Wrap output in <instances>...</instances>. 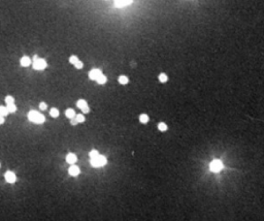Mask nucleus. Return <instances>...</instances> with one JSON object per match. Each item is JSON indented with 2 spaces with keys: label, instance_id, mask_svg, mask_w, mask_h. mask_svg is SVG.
I'll list each match as a JSON object with an SVG mask.
<instances>
[{
  "label": "nucleus",
  "instance_id": "1",
  "mask_svg": "<svg viewBox=\"0 0 264 221\" xmlns=\"http://www.w3.org/2000/svg\"><path fill=\"white\" fill-rule=\"evenodd\" d=\"M28 119L31 122H34L36 124H41L44 122V116H42L40 113H38L36 111H31L28 113Z\"/></svg>",
  "mask_w": 264,
  "mask_h": 221
},
{
  "label": "nucleus",
  "instance_id": "2",
  "mask_svg": "<svg viewBox=\"0 0 264 221\" xmlns=\"http://www.w3.org/2000/svg\"><path fill=\"white\" fill-rule=\"evenodd\" d=\"M106 164V158L102 156V155H98L96 158H92L91 160V165L94 168H100Z\"/></svg>",
  "mask_w": 264,
  "mask_h": 221
},
{
  "label": "nucleus",
  "instance_id": "3",
  "mask_svg": "<svg viewBox=\"0 0 264 221\" xmlns=\"http://www.w3.org/2000/svg\"><path fill=\"white\" fill-rule=\"evenodd\" d=\"M33 67L36 70H42V69H44L46 67V62L44 59H39L38 58L37 60L33 62Z\"/></svg>",
  "mask_w": 264,
  "mask_h": 221
},
{
  "label": "nucleus",
  "instance_id": "4",
  "mask_svg": "<svg viewBox=\"0 0 264 221\" xmlns=\"http://www.w3.org/2000/svg\"><path fill=\"white\" fill-rule=\"evenodd\" d=\"M223 168V164L220 160H213L211 163V170L213 173H219Z\"/></svg>",
  "mask_w": 264,
  "mask_h": 221
},
{
  "label": "nucleus",
  "instance_id": "5",
  "mask_svg": "<svg viewBox=\"0 0 264 221\" xmlns=\"http://www.w3.org/2000/svg\"><path fill=\"white\" fill-rule=\"evenodd\" d=\"M4 177H5V180L8 183H15V180H17V177H15V175L13 172H6Z\"/></svg>",
  "mask_w": 264,
  "mask_h": 221
},
{
  "label": "nucleus",
  "instance_id": "6",
  "mask_svg": "<svg viewBox=\"0 0 264 221\" xmlns=\"http://www.w3.org/2000/svg\"><path fill=\"white\" fill-rule=\"evenodd\" d=\"M101 75L102 73H101V71H100V69H93V70L90 71V73H89V76H90L91 80H97L98 79V76H101Z\"/></svg>",
  "mask_w": 264,
  "mask_h": 221
},
{
  "label": "nucleus",
  "instance_id": "7",
  "mask_svg": "<svg viewBox=\"0 0 264 221\" xmlns=\"http://www.w3.org/2000/svg\"><path fill=\"white\" fill-rule=\"evenodd\" d=\"M68 173H69V175H70V176H72V177H76V176L80 174V168H79V166H76V165H72V166H70V168H69Z\"/></svg>",
  "mask_w": 264,
  "mask_h": 221
},
{
  "label": "nucleus",
  "instance_id": "8",
  "mask_svg": "<svg viewBox=\"0 0 264 221\" xmlns=\"http://www.w3.org/2000/svg\"><path fill=\"white\" fill-rule=\"evenodd\" d=\"M66 160H67L68 163H70V164H74L75 162H76V160H77V158H76V156H75L74 154L70 153V154H68V155H67V157H66Z\"/></svg>",
  "mask_w": 264,
  "mask_h": 221
},
{
  "label": "nucleus",
  "instance_id": "9",
  "mask_svg": "<svg viewBox=\"0 0 264 221\" xmlns=\"http://www.w3.org/2000/svg\"><path fill=\"white\" fill-rule=\"evenodd\" d=\"M31 63V60L29 57H23L21 59V65L22 66H29Z\"/></svg>",
  "mask_w": 264,
  "mask_h": 221
},
{
  "label": "nucleus",
  "instance_id": "10",
  "mask_svg": "<svg viewBox=\"0 0 264 221\" xmlns=\"http://www.w3.org/2000/svg\"><path fill=\"white\" fill-rule=\"evenodd\" d=\"M130 3H132V1H116L115 2V5L117 6V7H123V6L129 5Z\"/></svg>",
  "mask_w": 264,
  "mask_h": 221
},
{
  "label": "nucleus",
  "instance_id": "11",
  "mask_svg": "<svg viewBox=\"0 0 264 221\" xmlns=\"http://www.w3.org/2000/svg\"><path fill=\"white\" fill-rule=\"evenodd\" d=\"M65 115L67 116L68 118L73 119V118H74V116H75V112L73 111V110H71V108H68V110L65 112Z\"/></svg>",
  "mask_w": 264,
  "mask_h": 221
},
{
  "label": "nucleus",
  "instance_id": "12",
  "mask_svg": "<svg viewBox=\"0 0 264 221\" xmlns=\"http://www.w3.org/2000/svg\"><path fill=\"white\" fill-rule=\"evenodd\" d=\"M76 106H77V107H80L81 110H83L84 107H88L87 106V102L85 101V100H83V99H81V100H79V101H77V103H76Z\"/></svg>",
  "mask_w": 264,
  "mask_h": 221
},
{
  "label": "nucleus",
  "instance_id": "13",
  "mask_svg": "<svg viewBox=\"0 0 264 221\" xmlns=\"http://www.w3.org/2000/svg\"><path fill=\"white\" fill-rule=\"evenodd\" d=\"M96 81H97V83H98V84L103 85V84H105V82H106V77H105V76L101 75V76H98V79H97Z\"/></svg>",
  "mask_w": 264,
  "mask_h": 221
},
{
  "label": "nucleus",
  "instance_id": "14",
  "mask_svg": "<svg viewBox=\"0 0 264 221\" xmlns=\"http://www.w3.org/2000/svg\"><path fill=\"white\" fill-rule=\"evenodd\" d=\"M7 111H8V113H15V111H17V107L15 106L14 103H11V104H7Z\"/></svg>",
  "mask_w": 264,
  "mask_h": 221
},
{
  "label": "nucleus",
  "instance_id": "15",
  "mask_svg": "<svg viewBox=\"0 0 264 221\" xmlns=\"http://www.w3.org/2000/svg\"><path fill=\"white\" fill-rule=\"evenodd\" d=\"M8 114V111H7V107H0V116H3V117H5V116Z\"/></svg>",
  "mask_w": 264,
  "mask_h": 221
},
{
  "label": "nucleus",
  "instance_id": "16",
  "mask_svg": "<svg viewBox=\"0 0 264 221\" xmlns=\"http://www.w3.org/2000/svg\"><path fill=\"white\" fill-rule=\"evenodd\" d=\"M50 115L54 118H57L58 116H59V111H58L57 108H52V110L50 111Z\"/></svg>",
  "mask_w": 264,
  "mask_h": 221
},
{
  "label": "nucleus",
  "instance_id": "17",
  "mask_svg": "<svg viewBox=\"0 0 264 221\" xmlns=\"http://www.w3.org/2000/svg\"><path fill=\"white\" fill-rule=\"evenodd\" d=\"M119 82L121 84H123V85H126L128 83V77L125 76H121L119 77Z\"/></svg>",
  "mask_w": 264,
  "mask_h": 221
},
{
  "label": "nucleus",
  "instance_id": "18",
  "mask_svg": "<svg viewBox=\"0 0 264 221\" xmlns=\"http://www.w3.org/2000/svg\"><path fill=\"white\" fill-rule=\"evenodd\" d=\"M139 120H140L141 123H147L149 121V117H147V115L142 114V115H140V117H139Z\"/></svg>",
  "mask_w": 264,
  "mask_h": 221
},
{
  "label": "nucleus",
  "instance_id": "19",
  "mask_svg": "<svg viewBox=\"0 0 264 221\" xmlns=\"http://www.w3.org/2000/svg\"><path fill=\"white\" fill-rule=\"evenodd\" d=\"M15 101V98L13 97V96H6L5 97V102L7 104H11V103H14Z\"/></svg>",
  "mask_w": 264,
  "mask_h": 221
},
{
  "label": "nucleus",
  "instance_id": "20",
  "mask_svg": "<svg viewBox=\"0 0 264 221\" xmlns=\"http://www.w3.org/2000/svg\"><path fill=\"white\" fill-rule=\"evenodd\" d=\"M159 80H160V82L165 83L166 81H167V76H166L165 73H161V75L159 76Z\"/></svg>",
  "mask_w": 264,
  "mask_h": 221
},
{
  "label": "nucleus",
  "instance_id": "21",
  "mask_svg": "<svg viewBox=\"0 0 264 221\" xmlns=\"http://www.w3.org/2000/svg\"><path fill=\"white\" fill-rule=\"evenodd\" d=\"M79 58H77L76 56H71L70 58H69V62H70L71 64H75L76 62H79Z\"/></svg>",
  "mask_w": 264,
  "mask_h": 221
},
{
  "label": "nucleus",
  "instance_id": "22",
  "mask_svg": "<svg viewBox=\"0 0 264 221\" xmlns=\"http://www.w3.org/2000/svg\"><path fill=\"white\" fill-rule=\"evenodd\" d=\"M158 128H159V130H161V131H165L166 129H167V126H166L165 123H159Z\"/></svg>",
  "mask_w": 264,
  "mask_h": 221
},
{
  "label": "nucleus",
  "instance_id": "23",
  "mask_svg": "<svg viewBox=\"0 0 264 221\" xmlns=\"http://www.w3.org/2000/svg\"><path fill=\"white\" fill-rule=\"evenodd\" d=\"M99 155V153H98V151H96V150H92L91 152H90V157H91V159L92 158H96L97 156H98Z\"/></svg>",
  "mask_w": 264,
  "mask_h": 221
},
{
  "label": "nucleus",
  "instance_id": "24",
  "mask_svg": "<svg viewBox=\"0 0 264 221\" xmlns=\"http://www.w3.org/2000/svg\"><path fill=\"white\" fill-rule=\"evenodd\" d=\"M75 119H76V121L77 122H80V123H81V122H84L85 121V117L81 114H80V115H77L76 117H75Z\"/></svg>",
  "mask_w": 264,
  "mask_h": 221
},
{
  "label": "nucleus",
  "instance_id": "25",
  "mask_svg": "<svg viewBox=\"0 0 264 221\" xmlns=\"http://www.w3.org/2000/svg\"><path fill=\"white\" fill-rule=\"evenodd\" d=\"M46 107H46V104H45L44 102H41V103L39 104V108H40L41 111H44V110H46Z\"/></svg>",
  "mask_w": 264,
  "mask_h": 221
},
{
  "label": "nucleus",
  "instance_id": "26",
  "mask_svg": "<svg viewBox=\"0 0 264 221\" xmlns=\"http://www.w3.org/2000/svg\"><path fill=\"white\" fill-rule=\"evenodd\" d=\"M74 65H75V67H76L77 69H80V68H81V67H83V63H81V61H79V62H76V63H75Z\"/></svg>",
  "mask_w": 264,
  "mask_h": 221
},
{
  "label": "nucleus",
  "instance_id": "27",
  "mask_svg": "<svg viewBox=\"0 0 264 221\" xmlns=\"http://www.w3.org/2000/svg\"><path fill=\"white\" fill-rule=\"evenodd\" d=\"M81 111H83L84 113H89V111H90V108H89V107H84Z\"/></svg>",
  "mask_w": 264,
  "mask_h": 221
},
{
  "label": "nucleus",
  "instance_id": "28",
  "mask_svg": "<svg viewBox=\"0 0 264 221\" xmlns=\"http://www.w3.org/2000/svg\"><path fill=\"white\" fill-rule=\"evenodd\" d=\"M77 123H79V122L76 121V119H71V124H72V125H76Z\"/></svg>",
  "mask_w": 264,
  "mask_h": 221
},
{
  "label": "nucleus",
  "instance_id": "29",
  "mask_svg": "<svg viewBox=\"0 0 264 221\" xmlns=\"http://www.w3.org/2000/svg\"><path fill=\"white\" fill-rule=\"evenodd\" d=\"M3 123H4V117L0 116V124H3Z\"/></svg>",
  "mask_w": 264,
  "mask_h": 221
}]
</instances>
